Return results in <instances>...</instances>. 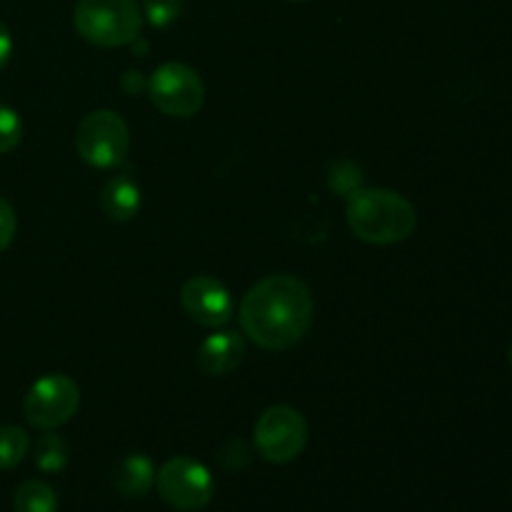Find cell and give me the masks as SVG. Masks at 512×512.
Instances as JSON below:
<instances>
[{"label": "cell", "instance_id": "277c9868", "mask_svg": "<svg viewBox=\"0 0 512 512\" xmlns=\"http://www.w3.org/2000/svg\"><path fill=\"white\" fill-rule=\"evenodd\" d=\"M75 150L93 168H115L128 158V125L113 110H93L80 120L78 133H75Z\"/></svg>", "mask_w": 512, "mask_h": 512}, {"label": "cell", "instance_id": "7c38bea8", "mask_svg": "<svg viewBox=\"0 0 512 512\" xmlns=\"http://www.w3.org/2000/svg\"><path fill=\"white\" fill-rule=\"evenodd\" d=\"M113 485L125 498H143L155 485V465L148 455L133 453L115 465Z\"/></svg>", "mask_w": 512, "mask_h": 512}, {"label": "cell", "instance_id": "44dd1931", "mask_svg": "<svg viewBox=\"0 0 512 512\" xmlns=\"http://www.w3.org/2000/svg\"><path fill=\"white\" fill-rule=\"evenodd\" d=\"M508 358H510V365H512V345H510V355H508Z\"/></svg>", "mask_w": 512, "mask_h": 512}, {"label": "cell", "instance_id": "9a60e30c", "mask_svg": "<svg viewBox=\"0 0 512 512\" xmlns=\"http://www.w3.org/2000/svg\"><path fill=\"white\" fill-rule=\"evenodd\" d=\"M68 443L60 435H43L35 445V465L43 473H60L68 465Z\"/></svg>", "mask_w": 512, "mask_h": 512}, {"label": "cell", "instance_id": "7a4b0ae2", "mask_svg": "<svg viewBox=\"0 0 512 512\" xmlns=\"http://www.w3.org/2000/svg\"><path fill=\"white\" fill-rule=\"evenodd\" d=\"M345 218L355 238L370 245L403 243L418 228V213L413 203L385 188L353 190Z\"/></svg>", "mask_w": 512, "mask_h": 512}, {"label": "cell", "instance_id": "e0dca14e", "mask_svg": "<svg viewBox=\"0 0 512 512\" xmlns=\"http://www.w3.org/2000/svg\"><path fill=\"white\" fill-rule=\"evenodd\" d=\"M20 138H23L20 115L13 108H8V105H0V155L18 148Z\"/></svg>", "mask_w": 512, "mask_h": 512}, {"label": "cell", "instance_id": "5b68a950", "mask_svg": "<svg viewBox=\"0 0 512 512\" xmlns=\"http://www.w3.org/2000/svg\"><path fill=\"white\" fill-rule=\"evenodd\" d=\"M253 443L260 458L268 463H293L308 445V423L300 410L290 405H273L255 423Z\"/></svg>", "mask_w": 512, "mask_h": 512}, {"label": "cell", "instance_id": "2e32d148", "mask_svg": "<svg viewBox=\"0 0 512 512\" xmlns=\"http://www.w3.org/2000/svg\"><path fill=\"white\" fill-rule=\"evenodd\" d=\"M185 0H143V18L155 28H168L180 18Z\"/></svg>", "mask_w": 512, "mask_h": 512}, {"label": "cell", "instance_id": "52a82bcc", "mask_svg": "<svg viewBox=\"0 0 512 512\" xmlns=\"http://www.w3.org/2000/svg\"><path fill=\"white\" fill-rule=\"evenodd\" d=\"M80 405V388L63 373H50L35 380L23 400L28 423L38 430H58L73 420Z\"/></svg>", "mask_w": 512, "mask_h": 512}, {"label": "cell", "instance_id": "9c48e42d", "mask_svg": "<svg viewBox=\"0 0 512 512\" xmlns=\"http://www.w3.org/2000/svg\"><path fill=\"white\" fill-rule=\"evenodd\" d=\"M180 303L190 320L205 328H223L233 318V298L220 280L195 275L180 290Z\"/></svg>", "mask_w": 512, "mask_h": 512}, {"label": "cell", "instance_id": "ba28073f", "mask_svg": "<svg viewBox=\"0 0 512 512\" xmlns=\"http://www.w3.org/2000/svg\"><path fill=\"white\" fill-rule=\"evenodd\" d=\"M155 108L170 118H190L205 103V85L198 70L185 63H163L145 83Z\"/></svg>", "mask_w": 512, "mask_h": 512}, {"label": "cell", "instance_id": "8fae6325", "mask_svg": "<svg viewBox=\"0 0 512 512\" xmlns=\"http://www.w3.org/2000/svg\"><path fill=\"white\" fill-rule=\"evenodd\" d=\"M100 210L115 223H128L140 210V188L128 175H115L100 190Z\"/></svg>", "mask_w": 512, "mask_h": 512}, {"label": "cell", "instance_id": "6da1fadb", "mask_svg": "<svg viewBox=\"0 0 512 512\" xmlns=\"http://www.w3.org/2000/svg\"><path fill=\"white\" fill-rule=\"evenodd\" d=\"M315 303L308 285L295 275H268L245 293L240 328L265 350H288L308 335Z\"/></svg>", "mask_w": 512, "mask_h": 512}, {"label": "cell", "instance_id": "30bf717a", "mask_svg": "<svg viewBox=\"0 0 512 512\" xmlns=\"http://www.w3.org/2000/svg\"><path fill=\"white\" fill-rule=\"evenodd\" d=\"M198 368L205 375H228L238 368L245 360V340L240 333L233 330H223V333H213L200 343Z\"/></svg>", "mask_w": 512, "mask_h": 512}, {"label": "cell", "instance_id": "7402d4cb", "mask_svg": "<svg viewBox=\"0 0 512 512\" xmlns=\"http://www.w3.org/2000/svg\"><path fill=\"white\" fill-rule=\"evenodd\" d=\"M295 3H305V0H295Z\"/></svg>", "mask_w": 512, "mask_h": 512}, {"label": "cell", "instance_id": "d6986e66", "mask_svg": "<svg viewBox=\"0 0 512 512\" xmlns=\"http://www.w3.org/2000/svg\"><path fill=\"white\" fill-rule=\"evenodd\" d=\"M15 230H18V218H15L13 205L5 198H0V253L10 248L15 238Z\"/></svg>", "mask_w": 512, "mask_h": 512}, {"label": "cell", "instance_id": "ac0fdd59", "mask_svg": "<svg viewBox=\"0 0 512 512\" xmlns=\"http://www.w3.org/2000/svg\"><path fill=\"white\" fill-rule=\"evenodd\" d=\"M330 188L338 193H353L360 188V170L353 163H335V175L330 178Z\"/></svg>", "mask_w": 512, "mask_h": 512}, {"label": "cell", "instance_id": "4fadbf2b", "mask_svg": "<svg viewBox=\"0 0 512 512\" xmlns=\"http://www.w3.org/2000/svg\"><path fill=\"white\" fill-rule=\"evenodd\" d=\"M15 512H58V495L48 483L28 480L15 490Z\"/></svg>", "mask_w": 512, "mask_h": 512}, {"label": "cell", "instance_id": "ffe728a7", "mask_svg": "<svg viewBox=\"0 0 512 512\" xmlns=\"http://www.w3.org/2000/svg\"><path fill=\"white\" fill-rule=\"evenodd\" d=\"M10 53H13V38H10L8 25L0 20V68L10 60Z\"/></svg>", "mask_w": 512, "mask_h": 512}, {"label": "cell", "instance_id": "5bb4252c", "mask_svg": "<svg viewBox=\"0 0 512 512\" xmlns=\"http://www.w3.org/2000/svg\"><path fill=\"white\" fill-rule=\"evenodd\" d=\"M30 450V438L18 425H0V470L18 468Z\"/></svg>", "mask_w": 512, "mask_h": 512}, {"label": "cell", "instance_id": "8992f818", "mask_svg": "<svg viewBox=\"0 0 512 512\" xmlns=\"http://www.w3.org/2000/svg\"><path fill=\"white\" fill-rule=\"evenodd\" d=\"M155 490L170 508L180 512L203 510L213 500L215 483L210 470L193 458H170L155 473Z\"/></svg>", "mask_w": 512, "mask_h": 512}, {"label": "cell", "instance_id": "3957f363", "mask_svg": "<svg viewBox=\"0 0 512 512\" xmlns=\"http://www.w3.org/2000/svg\"><path fill=\"white\" fill-rule=\"evenodd\" d=\"M143 20L135 0H78L73 10L75 30L98 48H120L138 40Z\"/></svg>", "mask_w": 512, "mask_h": 512}]
</instances>
